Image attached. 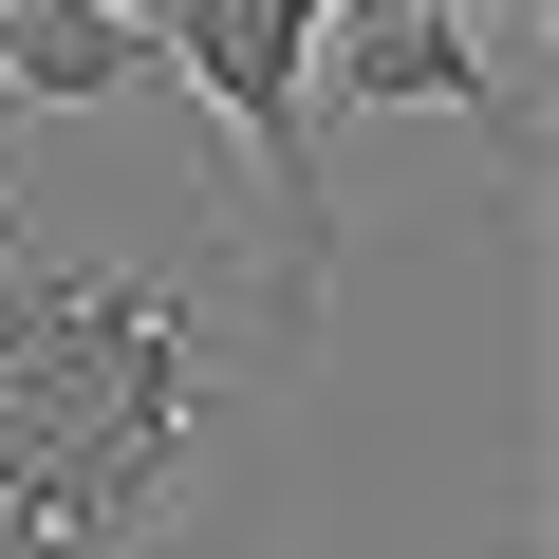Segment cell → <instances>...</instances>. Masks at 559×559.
Here are the masks:
<instances>
[{
    "instance_id": "cell-1",
    "label": "cell",
    "mask_w": 559,
    "mask_h": 559,
    "mask_svg": "<svg viewBox=\"0 0 559 559\" xmlns=\"http://www.w3.org/2000/svg\"><path fill=\"white\" fill-rule=\"evenodd\" d=\"M205 448V318L168 280L0 242V540H112Z\"/></svg>"
},
{
    "instance_id": "cell-2",
    "label": "cell",
    "mask_w": 559,
    "mask_h": 559,
    "mask_svg": "<svg viewBox=\"0 0 559 559\" xmlns=\"http://www.w3.org/2000/svg\"><path fill=\"white\" fill-rule=\"evenodd\" d=\"M261 168V224H280V299H336V224H318V0H168V38H150Z\"/></svg>"
},
{
    "instance_id": "cell-3",
    "label": "cell",
    "mask_w": 559,
    "mask_h": 559,
    "mask_svg": "<svg viewBox=\"0 0 559 559\" xmlns=\"http://www.w3.org/2000/svg\"><path fill=\"white\" fill-rule=\"evenodd\" d=\"M318 94H355V112H485L503 75L466 57V0H318Z\"/></svg>"
},
{
    "instance_id": "cell-4",
    "label": "cell",
    "mask_w": 559,
    "mask_h": 559,
    "mask_svg": "<svg viewBox=\"0 0 559 559\" xmlns=\"http://www.w3.org/2000/svg\"><path fill=\"white\" fill-rule=\"evenodd\" d=\"M168 57L112 20V0H0V94L20 112H94V94H150Z\"/></svg>"
}]
</instances>
